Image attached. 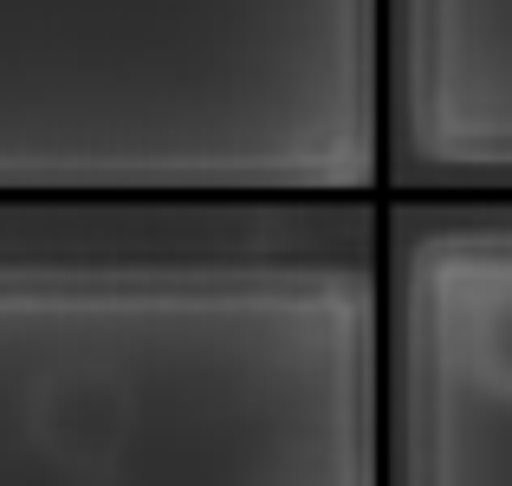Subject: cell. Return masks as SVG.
Masks as SVG:
<instances>
[{
  "label": "cell",
  "instance_id": "1",
  "mask_svg": "<svg viewBox=\"0 0 512 486\" xmlns=\"http://www.w3.org/2000/svg\"><path fill=\"white\" fill-rule=\"evenodd\" d=\"M137 389L111 370L104 396L91 402L85 428H78L72 454H65L52 486H137ZM234 486H383V467L370 454V435H344L318 454H299L292 467H266V474H240Z\"/></svg>",
  "mask_w": 512,
  "mask_h": 486
},
{
  "label": "cell",
  "instance_id": "2",
  "mask_svg": "<svg viewBox=\"0 0 512 486\" xmlns=\"http://www.w3.org/2000/svg\"><path fill=\"white\" fill-rule=\"evenodd\" d=\"M415 486H422V480H415Z\"/></svg>",
  "mask_w": 512,
  "mask_h": 486
}]
</instances>
